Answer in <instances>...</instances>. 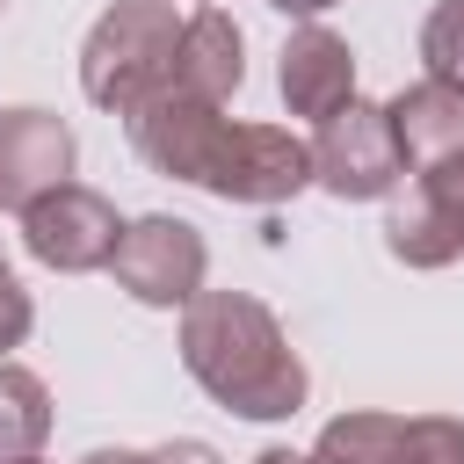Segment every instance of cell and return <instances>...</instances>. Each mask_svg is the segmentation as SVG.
Instances as JSON below:
<instances>
[{"mask_svg": "<svg viewBox=\"0 0 464 464\" xmlns=\"http://www.w3.org/2000/svg\"><path fill=\"white\" fill-rule=\"evenodd\" d=\"M123 123H130V145H138V160H145L152 174L203 188V167H210V152H218V138H225L218 102H196V94L160 87V94H152L145 109H130Z\"/></svg>", "mask_w": 464, "mask_h": 464, "instance_id": "7", "label": "cell"}, {"mask_svg": "<svg viewBox=\"0 0 464 464\" xmlns=\"http://www.w3.org/2000/svg\"><path fill=\"white\" fill-rule=\"evenodd\" d=\"M420 65L428 80L457 87L464 94V0H435L428 22H420Z\"/></svg>", "mask_w": 464, "mask_h": 464, "instance_id": "15", "label": "cell"}, {"mask_svg": "<svg viewBox=\"0 0 464 464\" xmlns=\"http://www.w3.org/2000/svg\"><path fill=\"white\" fill-rule=\"evenodd\" d=\"M203 188L225 203H283L297 188H312V145L283 123H225Z\"/></svg>", "mask_w": 464, "mask_h": 464, "instance_id": "4", "label": "cell"}, {"mask_svg": "<svg viewBox=\"0 0 464 464\" xmlns=\"http://www.w3.org/2000/svg\"><path fill=\"white\" fill-rule=\"evenodd\" d=\"M51 442V392L36 370L0 362V464H29Z\"/></svg>", "mask_w": 464, "mask_h": 464, "instance_id": "13", "label": "cell"}, {"mask_svg": "<svg viewBox=\"0 0 464 464\" xmlns=\"http://www.w3.org/2000/svg\"><path fill=\"white\" fill-rule=\"evenodd\" d=\"M399 174H406V160H399L392 116H384L377 102H348L341 116L319 123V138H312V181H319L326 196H341V203H377V196L399 188Z\"/></svg>", "mask_w": 464, "mask_h": 464, "instance_id": "3", "label": "cell"}, {"mask_svg": "<svg viewBox=\"0 0 464 464\" xmlns=\"http://www.w3.org/2000/svg\"><path fill=\"white\" fill-rule=\"evenodd\" d=\"M392 464H464V420H450V413H420V420H406Z\"/></svg>", "mask_w": 464, "mask_h": 464, "instance_id": "16", "label": "cell"}, {"mask_svg": "<svg viewBox=\"0 0 464 464\" xmlns=\"http://www.w3.org/2000/svg\"><path fill=\"white\" fill-rule=\"evenodd\" d=\"M152 464H225V457H218L210 442H188V435H181V442H167V450H152Z\"/></svg>", "mask_w": 464, "mask_h": 464, "instance_id": "18", "label": "cell"}, {"mask_svg": "<svg viewBox=\"0 0 464 464\" xmlns=\"http://www.w3.org/2000/svg\"><path fill=\"white\" fill-rule=\"evenodd\" d=\"M268 7H283V14H304V22H312V14H326V7H341V0H268Z\"/></svg>", "mask_w": 464, "mask_h": 464, "instance_id": "20", "label": "cell"}, {"mask_svg": "<svg viewBox=\"0 0 464 464\" xmlns=\"http://www.w3.org/2000/svg\"><path fill=\"white\" fill-rule=\"evenodd\" d=\"M399 428H406L399 413H341V420H326L312 464H392Z\"/></svg>", "mask_w": 464, "mask_h": 464, "instance_id": "14", "label": "cell"}, {"mask_svg": "<svg viewBox=\"0 0 464 464\" xmlns=\"http://www.w3.org/2000/svg\"><path fill=\"white\" fill-rule=\"evenodd\" d=\"M29 464H36V457H29Z\"/></svg>", "mask_w": 464, "mask_h": 464, "instance_id": "22", "label": "cell"}, {"mask_svg": "<svg viewBox=\"0 0 464 464\" xmlns=\"http://www.w3.org/2000/svg\"><path fill=\"white\" fill-rule=\"evenodd\" d=\"M384 116H392V145H399L413 181H435V174L464 167V94L457 87L413 80L406 94L384 102Z\"/></svg>", "mask_w": 464, "mask_h": 464, "instance_id": "9", "label": "cell"}, {"mask_svg": "<svg viewBox=\"0 0 464 464\" xmlns=\"http://www.w3.org/2000/svg\"><path fill=\"white\" fill-rule=\"evenodd\" d=\"M254 464H312V457H297V450H261Z\"/></svg>", "mask_w": 464, "mask_h": 464, "instance_id": "21", "label": "cell"}, {"mask_svg": "<svg viewBox=\"0 0 464 464\" xmlns=\"http://www.w3.org/2000/svg\"><path fill=\"white\" fill-rule=\"evenodd\" d=\"M276 80H283L290 116H319V123H326V116H341V109L355 102V51H348L326 22H304V29H290Z\"/></svg>", "mask_w": 464, "mask_h": 464, "instance_id": "10", "label": "cell"}, {"mask_svg": "<svg viewBox=\"0 0 464 464\" xmlns=\"http://www.w3.org/2000/svg\"><path fill=\"white\" fill-rule=\"evenodd\" d=\"M181 22L188 14H174V0H116L80 44V94L109 116L145 109L174 72Z\"/></svg>", "mask_w": 464, "mask_h": 464, "instance_id": "2", "label": "cell"}, {"mask_svg": "<svg viewBox=\"0 0 464 464\" xmlns=\"http://www.w3.org/2000/svg\"><path fill=\"white\" fill-rule=\"evenodd\" d=\"M29 326H36V304H29V290L14 283V268H7V254H0V355L22 348Z\"/></svg>", "mask_w": 464, "mask_h": 464, "instance_id": "17", "label": "cell"}, {"mask_svg": "<svg viewBox=\"0 0 464 464\" xmlns=\"http://www.w3.org/2000/svg\"><path fill=\"white\" fill-rule=\"evenodd\" d=\"M384 246L406 268H450L464 254V203L442 196L435 181H413L392 210H384Z\"/></svg>", "mask_w": 464, "mask_h": 464, "instance_id": "12", "label": "cell"}, {"mask_svg": "<svg viewBox=\"0 0 464 464\" xmlns=\"http://www.w3.org/2000/svg\"><path fill=\"white\" fill-rule=\"evenodd\" d=\"M181 362L225 413L290 420L304 406V362L276 312L246 290H196L181 304Z\"/></svg>", "mask_w": 464, "mask_h": 464, "instance_id": "1", "label": "cell"}, {"mask_svg": "<svg viewBox=\"0 0 464 464\" xmlns=\"http://www.w3.org/2000/svg\"><path fill=\"white\" fill-rule=\"evenodd\" d=\"M109 268H116V283H123L138 304L174 312V304H188V297L203 290L210 246H203V232H196L188 218H138V225H123V246H116Z\"/></svg>", "mask_w": 464, "mask_h": 464, "instance_id": "6", "label": "cell"}, {"mask_svg": "<svg viewBox=\"0 0 464 464\" xmlns=\"http://www.w3.org/2000/svg\"><path fill=\"white\" fill-rule=\"evenodd\" d=\"M80 464H152L145 450H94V457H80Z\"/></svg>", "mask_w": 464, "mask_h": 464, "instance_id": "19", "label": "cell"}, {"mask_svg": "<svg viewBox=\"0 0 464 464\" xmlns=\"http://www.w3.org/2000/svg\"><path fill=\"white\" fill-rule=\"evenodd\" d=\"M72 181V130L51 109H0V210H36Z\"/></svg>", "mask_w": 464, "mask_h": 464, "instance_id": "8", "label": "cell"}, {"mask_svg": "<svg viewBox=\"0 0 464 464\" xmlns=\"http://www.w3.org/2000/svg\"><path fill=\"white\" fill-rule=\"evenodd\" d=\"M239 80H246V36H239V22H232L225 7H196V14L181 22V44H174V72H167V87L225 109V102L239 94Z\"/></svg>", "mask_w": 464, "mask_h": 464, "instance_id": "11", "label": "cell"}, {"mask_svg": "<svg viewBox=\"0 0 464 464\" xmlns=\"http://www.w3.org/2000/svg\"><path fill=\"white\" fill-rule=\"evenodd\" d=\"M22 246H29L44 268H58V276H87V268H109V261H116L123 218H116L109 196L65 181V188H51L36 210H22Z\"/></svg>", "mask_w": 464, "mask_h": 464, "instance_id": "5", "label": "cell"}]
</instances>
